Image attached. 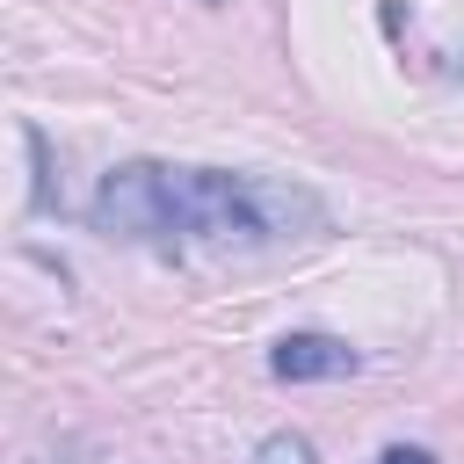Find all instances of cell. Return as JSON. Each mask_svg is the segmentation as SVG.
Masks as SVG:
<instances>
[{
	"label": "cell",
	"instance_id": "1",
	"mask_svg": "<svg viewBox=\"0 0 464 464\" xmlns=\"http://www.w3.org/2000/svg\"><path fill=\"white\" fill-rule=\"evenodd\" d=\"M174 232H203L218 246H268V239H312L326 225V203L297 181L261 174H218V167H167Z\"/></svg>",
	"mask_w": 464,
	"mask_h": 464
},
{
	"label": "cell",
	"instance_id": "2",
	"mask_svg": "<svg viewBox=\"0 0 464 464\" xmlns=\"http://www.w3.org/2000/svg\"><path fill=\"white\" fill-rule=\"evenodd\" d=\"M94 225L109 232V239H152V246H167L174 239V203H167V167H116V174H102V188H94Z\"/></svg>",
	"mask_w": 464,
	"mask_h": 464
},
{
	"label": "cell",
	"instance_id": "3",
	"mask_svg": "<svg viewBox=\"0 0 464 464\" xmlns=\"http://www.w3.org/2000/svg\"><path fill=\"white\" fill-rule=\"evenodd\" d=\"M355 348L348 341H334V334H283L276 348H268V370L276 377H290V384H319V377H355Z\"/></svg>",
	"mask_w": 464,
	"mask_h": 464
},
{
	"label": "cell",
	"instance_id": "4",
	"mask_svg": "<svg viewBox=\"0 0 464 464\" xmlns=\"http://www.w3.org/2000/svg\"><path fill=\"white\" fill-rule=\"evenodd\" d=\"M254 464H312V442H304V435H268V442L254 450Z\"/></svg>",
	"mask_w": 464,
	"mask_h": 464
},
{
	"label": "cell",
	"instance_id": "5",
	"mask_svg": "<svg viewBox=\"0 0 464 464\" xmlns=\"http://www.w3.org/2000/svg\"><path fill=\"white\" fill-rule=\"evenodd\" d=\"M377 464H435V457H428V450H406V442H399V450H384Z\"/></svg>",
	"mask_w": 464,
	"mask_h": 464
}]
</instances>
